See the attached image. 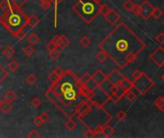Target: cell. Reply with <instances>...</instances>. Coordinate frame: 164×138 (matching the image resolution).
<instances>
[{"mask_svg":"<svg viewBox=\"0 0 164 138\" xmlns=\"http://www.w3.org/2000/svg\"><path fill=\"white\" fill-rule=\"evenodd\" d=\"M150 59L153 60V63L157 65L158 67H162L164 65V49L163 47H156L153 53L150 55Z\"/></svg>","mask_w":164,"mask_h":138,"instance_id":"obj_9","label":"cell"},{"mask_svg":"<svg viewBox=\"0 0 164 138\" xmlns=\"http://www.w3.org/2000/svg\"><path fill=\"white\" fill-rule=\"evenodd\" d=\"M40 117L42 118V120L43 121V123H47L48 121H49V119H50V115L48 113V112H42L41 114H40Z\"/></svg>","mask_w":164,"mask_h":138,"instance_id":"obj_49","label":"cell"},{"mask_svg":"<svg viewBox=\"0 0 164 138\" xmlns=\"http://www.w3.org/2000/svg\"><path fill=\"white\" fill-rule=\"evenodd\" d=\"M155 105L157 107V109H158L160 111L164 112V98L160 96V97H158L157 99H156V101H155Z\"/></svg>","mask_w":164,"mask_h":138,"instance_id":"obj_25","label":"cell"},{"mask_svg":"<svg viewBox=\"0 0 164 138\" xmlns=\"http://www.w3.org/2000/svg\"><path fill=\"white\" fill-rule=\"evenodd\" d=\"M135 15H139V13H140V6L139 5H134V7H133V9H132V11H131Z\"/></svg>","mask_w":164,"mask_h":138,"instance_id":"obj_54","label":"cell"},{"mask_svg":"<svg viewBox=\"0 0 164 138\" xmlns=\"http://www.w3.org/2000/svg\"><path fill=\"white\" fill-rule=\"evenodd\" d=\"M70 44V40L68 39V38H66L65 36H61V38H60V42H59L58 46L57 47L59 49H61V50H64L66 49L68 46Z\"/></svg>","mask_w":164,"mask_h":138,"instance_id":"obj_22","label":"cell"},{"mask_svg":"<svg viewBox=\"0 0 164 138\" xmlns=\"http://www.w3.org/2000/svg\"><path fill=\"white\" fill-rule=\"evenodd\" d=\"M134 5H135V3H134L132 0H127V1L123 4V7H124L125 10H127L128 12H131L133 7H134Z\"/></svg>","mask_w":164,"mask_h":138,"instance_id":"obj_35","label":"cell"},{"mask_svg":"<svg viewBox=\"0 0 164 138\" xmlns=\"http://www.w3.org/2000/svg\"><path fill=\"white\" fill-rule=\"evenodd\" d=\"M95 132H94V130L92 128H88L85 132L83 133V137H86V138H92V137H95Z\"/></svg>","mask_w":164,"mask_h":138,"instance_id":"obj_44","label":"cell"},{"mask_svg":"<svg viewBox=\"0 0 164 138\" xmlns=\"http://www.w3.org/2000/svg\"><path fill=\"white\" fill-rule=\"evenodd\" d=\"M48 80L51 82V84H58V82H59V80H60V77H58L53 71L48 75Z\"/></svg>","mask_w":164,"mask_h":138,"instance_id":"obj_31","label":"cell"},{"mask_svg":"<svg viewBox=\"0 0 164 138\" xmlns=\"http://www.w3.org/2000/svg\"><path fill=\"white\" fill-rule=\"evenodd\" d=\"M94 92L95 93H94V96L92 97V99H89L93 103L99 105H103L104 104H106L109 101V94L101 87V85H99L94 90Z\"/></svg>","mask_w":164,"mask_h":138,"instance_id":"obj_7","label":"cell"},{"mask_svg":"<svg viewBox=\"0 0 164 138\" xmlns=\"http://www.w3.org/2000/svg\"><path fill=\"white\" fill-rule=\"evenodd\" d=\"M11 2L14 6H17L19 8H22L27 3V0H12Z\"/></svg>","mask_w":164,"mask_h":138,"instance_id":"obj_42","label":"cell"},{"mask_svg":"<svg viewBox=\"0 0 164 138\" xmlns=\"http://www.w3.org/2000/svg\"><path fill=\"white\" fill-rule=\"evenodd\" d=\"M133 89V88H132ZM128 90L127 93H126V98L128 102H133V101H135L136 98H137V93H136V91H134V90Z\"/></svg>","mask_w":164,"mask_h":138,"instance_id":"obj_24","label":"cell"},{"mask_svg":"<svg viewBox=\"0 0 164 138\" xmlns=\"http://www.w3.org/2000/svg\"><path fill=\"white\" fill-rule=\"evenodd\" d=\"M55 48H57L56 46H55V44L54 43H52L51 41L47 45V50L49 52V51H51V50H53V49H55Z\"/></svg>","mask_w":164,"mask_h":138,"instance_id":"obj_55","label":"cell"},{"mask_svg":"<svg viewBox=\"0 0 164 138\" xmlns=\"http://www.w3.org/2000/svg\"><path fill=\"white\" fill-rule=\"evenodd\" d=\"M25 82L29 85H34L37 83V77L34 74H29L25 78Z\"/></svg>","mask_w":164,"mask_h":138,"instance_id":"obj_28","label":"cell"},{"mask_svg":"<svg viewBox=\"0 0 164 138\" xmlns=\"http://www.w3.org/2000/svg\"><path fill=\"white\" fill-rule=\"evenodd\" d=\"M110 9L111 8H109L106 4H100L99 5V13H101L103 17H104V15L108 13V12L110 11Z\"/></svg>","mask_w":164,"mask_h":138,"instance_id":"obj_38","label":"cell"},{"mask_svg":"<svg viewBox=\"0 0 164 138\" xmlns=\"http://www.w3.org/2000/svg\"><path fill=\"white\" fill-rule=\"evenodd\" d=\"M2 101H3V100H2L1 98H0V105H1V103H2Z\"/></svg>","mask_w":164,"mask_h":138,"instance_id":"obj_58","label":"cell"},{"mask_svg":"<svg viewBox=\"0 0 164 138\" xmlns=\"http://www.w3.org/2000/svg\"><path fill=\"white\" fill-rule=\"evenodd\" d=\"M91 79H92V76L89 73H85V74L82 75V77H80V78H79V82H80V84H87L89 81H90Z\"/></svg>","mask_w":164,"mask_h":138,"instance_id":"obj_36","label":"cell"},{"mask_svg":"<svg viewBox=\"0 0 164 138\" xmlns=\"http://www.w3.org/2000/svg\"><path fill=\"white\" fill-rule=\"evenodd\" d=\"M156 39L159 44H163L164 43V33H160L159 35H157Z\"/></svg>","mask_w":164,"mask_h":138,"instance_id":"obj_53","label":"cell"},{"mask_svg":"<svg viewBox=\"0 0 164 138\" xmlns=\"http://www.w3.org/2000/svg\"><path fill=\"white\" fill-rule=\"evenodd\" d=\"M161 80L164 82V73H163V74H162V76H161Z\"/></svg>","mask_w":164,"mask_h":138,"instance_id":"obj_56","label":"cell"},{"mask_svg":"<svg viewBox=\"0 0 164 138\" xmlns=\"http://www.w3.org/2000/svg\"><path fill=\"white\" fill-rule=\"evenodd\" d=\"M4 97H5V100L9 101V102H14V100L17 99V93L13 90H8L6 93L4 94Z\"/></svg>","mask_w":164,"mask_h":138,"instance_id":"obj_23","label":"cell"},{"mask_svg":"<svg viewBox=\"0 0 164 138\" xmlns=\"http://www.w3.org/2000/svg\"><path fill=\"white\" fill-rule=\"evenodd\" d=\"M104 18H105V19L107 20V22L111 25H115L119 20H120L121 18V15L119 14L116 11L110 9V11L108 12L107 14L104 15Z\"/></svg>","mask_w":164,"mask_h":138,"instance_id":"obj_14","label":"cell"},{"mask_svg":"<svg viewBox=\"0 0 164 138\" xmlns=\"http://www.w3.org/2000/svg\"><path fill=\"white\" fill-rule=\"evenodd\" d=\"M30 105L34 107V109H38V107L42 105V101H41L40 98L34 97V98L30 101Z\"/></svg>","mask_w":164,"mask_h":138,"instance_id":"obj_41","label":"cell"},{"mask_svg":"<svg viewBox=\"0 0 164 138\" xmlns=\"http://www.w3.org/2000/svg\"><path fill=\"white\" fill-rule=\"evenodd\" d=\"M16 37H17V38H18L19 40H20V41H21V40H24V39H25V38H27V36H26V33L24 32L23 30H21L20 32H19V33H18V35H17Z\"/></svg>","mask_w":164,"mask_h":138,"instance_id":"obj_50","label":"cell"},{"mask_svg":"<svg viewBox=\"0 0 164 138\" xmlns=\"http://www.w3.org/2000/svg\"><path fill=\"white\" fill-rule=\"evenodd\" d=\"M60 55H61V54H60V51L57 50V48H55V49L49 51V57H50L53 60L58 59L59 57H60Z\"/></svg>","mask_w":164,"mask_h":138,"instance_id":"obj_39","label":"cell"},{"mask_svg":"<svg viewBox=\"0 0 164 138\" xmlns=\"http://www.w3.org/2000/svg\"><path fill=\"white\" fill-rule=\"evenodd\" d=\"M94 1H96V2H98V3H99L101 0H94Z\"/></svg>","mask_w":164,"mask_h":138,"instance_id":"obj_57","label":"cell"},{"mask_svg":"<svg viewBox=\"0 0 164 138\" xmlns=\"http://www.w3.org/2000/svg\"><path fill=\"white\" fill-rule=\"evenodd\" d=\"M39 24H40V19L36 17L35 14H32V15H30V17H27V25L30 28L34 29Z\"/></svg>","mask_w":164,"mask_h":138,"instance_id":"obj_16","label":"cell"},{"mask_svg":"<svg viewBox=\"0 0 164 138\" xmlns=\"http://www.w3.org/2000/svg\"><path fill=\"white\" fill-rule=\"evenodd\" d=\"M44 96H46L62 113H64L65 115H67V113L64 111V109H63L65 105L63 104V101L61 99V96H60V94H59L55 89H53V88H51L49 86L48 89L47 90V92L44 93Z\"/></svg>","mask_w":164,"mask_h":138,"instance_id":"obj_6","label":"cell"},{"mask_svg":"<svg viewBox=\"0 0 164 138\" xmlns=\"http://www.w3.org/2000/svg\"><path fill=\"white\" fill-rule=\"evenodd\" d=\"M114 133H115V130H114L111 126H109L108 124L104 125V126L102 127L101 134H102L104 137H111V136L114 135Z\"/></svg>","mask_w":164,"mask_h":138,"instance_id":"obj_18","label":"cell"},{"mask_svg":"<svg viewBox=\"0 0 164 138\" xmlns=\"http://www.w3.org/2000/svg\"><path fill=\"white\" fill-rule=\"evenodd\" d=\"M39 1H42V0H39Z\"/></svg>","mask_w":164,"mask_h":138,"instance_id":"obj_59","label":"cell"},{"mask_svg":"<svg viewBox=\"0 0 164 138\" xmlns=\"http://www.w3.org/2000/svg\"><path fill=\"white\" fill-rule=\"evenodd\" d=\"M155 86V82L152 80L147 74L143 72V74L138 79L133 81V88H135L136 92L140 93L141 95H145L148 91H150Z\"/></svg>","mask_w":164,"mask_h":138,"instance_id":"obj_5","label":"cell"},{"mask_svg":"<svg viewBox=\"0 0 164 138\" xmlns=\"http://www.w3.org/2000/svg\"><path fill=\"white\" fill-rule=\"evenodd\" d=\"M14 53H16V51L13 48V46H7L2 51V55L7 59H11L14 55Z\"/></svg>","mask_w":164,"mask_h":138,"instance_id":"obj_21","label":"cell"},{"mask_svg":"<svg viewBox=\"0 0 164 138\" xmlns=\"http://www.w3.org/2000/svg\"><path fill=\"white\" fill-rule=\"evenodd\" d=\"M60 38H61V36H60V35H55V36L52 38V39H51V42L55 44L56 47L58 46L59 42H60Z\"/></svg>","mask_w":164,"mask_h":138,"instance_id":"obj_51","label":"cell"},{"mask_svg":"<svg viewBox=\"0 0 164 138\" xmlns=\"http://www.w3.org/2000/svg\"><path fill=\"white\" fill-rule=\"evenodd\" d=\"M91 102L90 100H87L86 101H81L78 105H76L74 106L73 109V113L77 116V119H82L84 116H86L88 114V112L90 111L91 110Z\"/></svg>","mask_w":164,"mask_h":138,"instance_id":"obj_8","label":"cell"},{"mask_svg":"<svg viewBox=\"0 0 164 138\" xmlns=\"http://www.w3.org/2000/svg\"><path fill=\"white\" fill-rule=\"evenodd\" d=\"M142 74H143V72L140 71V70H138V69L134 71V72L132 73V79H133V81H134V80H136V79H138Z\"/></svg>","mask_w":164,"mask_h":138,"instance_id":"obj_52","label":"cell"},{"mask_svg":"<svg viewBox=\"0 0 164 138\" xmlns=\"http://www.w3.org/2000/svg\"><path fill=\"white\" fill-rule=\"evenodd\" d=\"M27 40H28V42L30 43L31 45H35L40 40V38L35 33H31L30 35L27 37Z\"/></svg>","mask_w":164,"mask_h":138,"instance_id":"obj_27","label":"cell"},{"mask_svg":"<svg viewBox=\"0 0 164 138\" xmlns=\"http://www.w3.org/2000/svg\"><path fill=\"white\" fill-rule=\"evenodd\" d=\"M127 112H125L124 110H120V111H119V112L116 114L117 120H119L120 122H124V121L127 119Z\"/></svg>","mask_w":164,"mask_h":138,"instance_id":"obj_40","label":"cell"},{"mask_svg":"<svg viewBox=\"0 0 164 138\" xmlns=\"http://www.w3.org/2000/svg\"><path fill=\"white\" fill-rule=\"evenodd\" d=\"M79 43H80V45L82 46L83 48H88L89 46L91 45V40H90V38H87V37H83L79 40Z\"/></svg>","mask_w":164,"mask_h":138,"instance_id":"obj_32","label":"cell"},{"mask_svg":"<svg viewBox=\"0 0 164 138\" xmlns=\"http://www.w3.org/2000/svg\"><path fill=\"white\" fill-rule=\"evenodd\" d=\"M163 15V12L161 10H159L158 8H154V11L152 13V18H154L155 19H159Z\"/></svg>","mask_w":164,"mask_h":138,"instance_id":"obj_34","label":"cell"},{"mask_svg":"<svg viewBox=\"0 0 164 138\" xmlns=\"http://www.w3.org/2000/svg\"><path fill=\"white\" fill-rule=\"evenodd\" d=\"M85 85H86V87H87L89 90H95V89L99 86L93 79H91L87 84H85Z\"/></svg>","mask_w":164,"mask_h":138,"instance_id":"obj_43","label":"cell"},{"mask_svg":"<svg viewBox=\"0 0 164 138\" xmlns=\"http://www.w3.org/2000/svg\"><path fill=\"white\" fill-rule=\"evenodd\" d=\"M119 85H120V87L122 89H124L126 92H127L128 90L133 88V81L129 80L128 78H127V77H124V79L121 81L120 84H119Z\"/></svg>","mask_w":164,"mask_h":138,"instance_id":"obj_15","label":"cell"},{"mask_svg":"<svg viewBox=\"0 0 164 138\" xmlns=\"http://www.w3.org/2000/svg\"><path fill=\"white\" fill-rule=\"evenodd\" d=\"M99 3L94 0H78L72 10L87 24H91L99 13Z\"/></svg>","mask_w":164,"mask_h":138,"instance_id":"obj_3","label":"cell"},{"mask_svg":"<svg viewBox=\"0 0 164 138\" xmlns=\"http://www.w3.org/2000/svg\"><path fill=\"white\" fill-rule=\"evenodd\" d=\"M65 128L67 130H73L74 129L76 128V121L72 119L71 116L68 117V120L65 123Z\"/></svg>","mask_w":164,"mask_h":138,"instance_id":"obj_19","label":"cell"},{"mask_svg":"<svg viewBox=\"0 0 164 138\" xmlns=\"http://www.w3.org/2000/svg\"><path fill=\"white\" fill-rule=\"evenodd\" d=\"M119 90H120V85L119 84H111V86L109 88L110 94H116V93H118Z\"/></svg>","mask_w":164,"mask_h":138,"instance_id":"obj_47","label":"cell"},{"mask_svg":"<svg viewBox=\"0 0 164 138\" xmlns=\"http://www.w3.org/2000/svg\"><path fill=\"white\" fill-rule=\"evenodd\" d=\"M140 6V13L139 17H141L142 19L144 20H149L152 18V13L154 11V6L148 1V0H145V1L139 5Z\"/></svg>","mask_w":164,"mask_h":138,"instance_id":"obj_10","label":"cell"},{"mask_svg":"<svg viewBox=\"0 0 164 138\" xmlns=\"http://www.w3.org/2000/svg\"><path fill=\"white\" fill-rule=\"evenodd\" d=\"M53 72H54L58 77H62V76L64 75V73H65V70H64L62 67H60V66H57V67L54 68Z\"/></svg>","mask_w":164,"mask_h":138,"instance_id":"obj_48","label":"cell"},{"mask_svg":"<svg viewBox=\"0 0 164 138\" xmlns=\"http://www.w3.org/2000/svg\"><path fill=\"white\" fill-rule=\"evenodd\" d=\"M23 54L26 57H32L34 54V48L32 47L31 45H27L23 48Z\"/></svg>","mask_w":164,"mask_h":138,"instance_id":"obj_30","label":"cell"},{"mask_svg":"<svg viewBox=\"0 0 164 138\" xmlns=\"http://www.w3.org/2000/svg\"><path fill=\"white\" fill-rule=\"evenodd\" d=\"M80 84L79 78L71 70H65V73L62 77H60L57 84H51L50 87L55 89L59 94H63L65 92L74 89Z\"/></svg>","mask_w":164,"mask_h":138,"instance_id":"obj_4","label":"cell"},{"mask_svg":"<svg viewBox=\"0 0 164 138\" xmlns=\"http://www.w3.org/2000/svg\"><path fill=\"white\" fill-rule=\"evenodd\" d=\"M92 79L96 82L98 85H102L104 83L107 81V75L104 74L100 69H98L93 75H92Z\"/></svg>","mask_w":164,"mask_h":138,"instance_id":"obj_13","label":"cell"},{"mask_svg":"<svg viewBox=\"0 0 164 138\" xmlns=\"http://www.w3.org/2000/svg\"><path fill=\"white\" fill-rule=\"evenodd\" d=\"M61 99L63 101V104L65 106H69L71 103H73L74 101H76L78 98V92L76 89H71L69 90L65 93L61 94Z\"/></svg>","mask_w":164,"mask_h":138,"instance_id":"obj_11","label":"cell"},{"mask_svg":"<svg viewBox=\"0 0 164 138\" xmlns=\"http://www.w3.org/2000/svg\"><path fill=\"white\" fill-rule=\"evenodd\" d=\"M145 47V42L125 22L119 23L99 43V50L105 52L119 68L134 63Z\"/></svg>","mask_w":164,"mask_h":138,"instance_id":"obj_1","label":"cell"},{"mask_svg":"<svg viewBox=\"0 0 164 138\" xmlns=\"http://www.w3.org/2000/svg\"><path fill=\"white\" fill-rule=\"evenodd\" d=\"M11 5H12V2L10 0H0V10H2L3 12L6 11Z\"/></svg>","mask_w":164,"mask_h":138,"instance_id":"obj_33","label":"cell"},{"mask_svg":"<svg viewBox=\"0 0 164 138\" xmlns=\"http://www.w3.org/2000/svg\"><path fill=\"white\" fill-rule=\"evenodd\" d=\"M124 77L125 76L118 69H114L107 75V81L110 83V84H119L124 79Z\"/></svg>","mask_w":164,"mask_h":138,"instance_id":"obj_12","label":"cell"},{"mask_svg":"<svg viewBox=\"0 0 164 138\" xmlns=\"http://www.w3.org/2000/svg\"><path fill=\"white\" fill-rule=\"evenodd\" d=\"M0 24H2L12 36L16 37L27 25V15L22 12L21 8L12 4L0 15Z\"/></svg>","mask_w":164,"mask_h":138,"instance_id":"obj_2","label":"cell"},{"mask_svg":"<svg viewBox=\"0 0 164 138\" xmlns=\"http://www.w3.org/2000/svg\"><path fill=\"white\" fill-rule=\"evenodd\" d=\"M108 59V55L104 52L103 50H99V53H97L96 55V59L99 61V64H103V63H105V60Z\"/></svg>","mask_w":164,"mask_h":138,"instance_id":"obj_20","label":"cell"},{"mask_svg":"<svg viewBox=\"0 0 164 138\" xmlns=\"http://www.w3.org/2000/svg\"><path fill=\"white\" fill-rule=\"evenodd\" d=\"M33 124L37 127V128H40V127H42L44 123H43V121L42 120V118L40 117V115L39 116H37L34 120H33Z\"/></svg>","mask_w":164,"mask_h":138,"instance_id":"obj_45","label":"cell"},{"mask_svg":"<svg viewBox=\"0 0 164 138\" xmlns=\"http://www.w3.org/2000/svg\"><path fill=\"white\" fill-rule=\"evenodd\" d=\"M13 109V105H12V102H9L7 100L5 101H2L1 105H0V110H1L4 114H7L9 113Z\"/></svg>","mask_w":164,"mask_h":138,"instance_id":"obj_17","label":"cell"},{"mask_svg":"<svg viewBox=\"0 0 164 138\" xmlns=\"http://www.w3.org/2000/svg\"><path fill=\"white\" fill-rule=\"evenodd\" d=\"M41 136H42V134L37 130H31L27 133V137H32V138L36 137V138H38V137H41Z\"/></svg>","mask_w":164,"mask_h":138,"instance_id":"obj_46","label":"cell"},{"mask_svg":"<svg viewBox=\"0 0 164 138\" xmlns=\"http://www.w3.org/2000/svg\"><path fill=\"white\" fill-rule=\"evenodd\" d=\"M19 67H20V64H19V61L14 60V59L11 60L10 63L8 64V69H9L10 71H12V72L17 71V70L19 69Z\"/></svg>","mask_w":164,"mask_h":138,"instance_id":"obj_29","label":"cell"},{"mask_svg":"<svg viewBox=\"0 0 164 138\" xmlns=\"http://www.w3.org/2000/svg\"><path fill=\"white\" fill-rule=\"evenodd\" d=\"M8 75H9L8 71L4 68L3 65L0 64V84L3 83L8 78Z\"/></svg>","mask_w":164,"mask_h":138,"instance_id":"obj_26","label":"cell"},{"mask_svg":"<svg viewBox=\"0 0 164 138\" xmlns=\"http://www.w3.org/2000/svg\"><path fill=\"white\" fill-rule=\"evenodd\" d=\"M41 3V6L42 8L44 10V11H48L51 8V5H52V2H50L49 0H42V1H40Z\"/></svg>","mask_w":164,"mask_h":138,"instance_id":"obj_37","label":"cell"}]
</instances>
